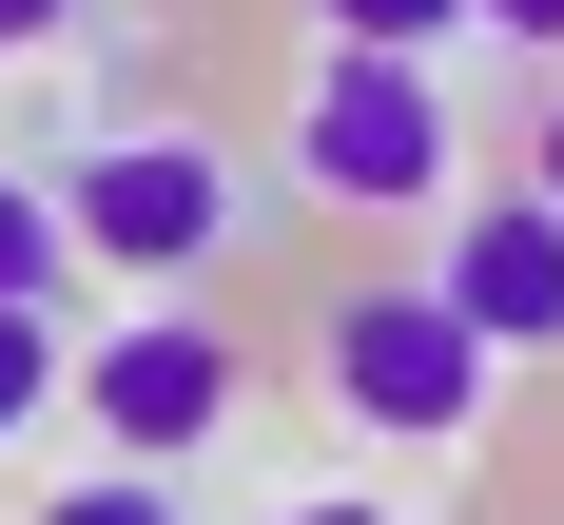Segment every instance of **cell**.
Here are the masks:
<instances>
[{"instance_id":"cell-1","label":"cell","mask_w":564,"mask_h":525,"mask_svg":"<svg viewBox=\"0 0 564 525\" xmlns=\"http://www.w3.org/2000/svg\"><path fill=\"white\" fill-rule=\"evenodd\" d=\"M487 311H467L448 273H370L332 311V408L350 428H390V448H448V428H487Z\"/></svg>"},{"instance_id":"cell-2","label":"cell","mask_w":564,"mask_h":525,"mask_svg":"<svg viewBox=\"0 0 564 525\" xmlns=\"http://www.w3.org/2000/svg\"><path fill=\"white\" fill-rule=\"evenodd\" d=\"M292 175H312L332 215H429V195H448V78L332 40L312 78H292Z\"/></svg>"},{"instance_id":"cell-3","label":"cell","mask_w":564,"mask_h":525,"mask_svg":"<svg viewBox=\"0 0 564 525\" xmlns=\"http://www.w3.org/2000/svg\"><path fill=\"white\" fill-rule=\"evenodd\" d=\"M58 215H78V253H98V273H215L253 195H234L175 117H117V136H78V156H58Z\"/></svg>"},{"instance_id":"cell-4","label":"cell","mask_w":564,"mask_h":525,"mask_svg":"<svg viewBox=\"0 0 564 525\" xmlns=\"http://www.w3.org/2000/svg\"><path fill=\"white\" fill-rule=\"evenodd\" d=\"M78 428H117V467H175L234 428V331L215 311H117L78 350Z\"/></svg>"},{"instance_id":"cell-5","label":"cell","mask_w":564,"mask_h":525,"mask_svg":"<svg viewBox=\"0 0 564 525\" xmlns=\"http://www.w3.org/2000/svg\"><path fill=\"white\" fill-rule=\"evenodd\" d=\"M448 292L487 311V350H564V195H467L448 215Z\"/></svg>"},{"instance_id":"cell-6","label":"cell","mask_w":564,"mask_h":525,"mask_svg":"<svg viewBox=\"0 0 564 525\" xmlns=\"http://www.w3.org/2000/svg\"><path fill=\"white\" fill-rule=\"evenodd\" d=\"M78 273V215H58V175H0V311H58Z\"/></svg>"},{"instance_id":"cell-7","label":"cell","mask_w":564,"mask_h":525,"mask_svg":"<svg viewBox=\"0 0 564 525\" xmlns=\"http://www.w3.org/2000/svg\"><path fill=\"white\" fill-rule=\"evenodd\" d=\"M78 390V350H58V311H0V448L40 428V408Z\"/></svg>"},{"instance_id":"cell-8","label":"cell","mask_w":564,"mask_h":525,"mask_svg":"<svg viewBox=\"0 0 564 525\" xmlns=\"http://www.w3.org/2000/svg\"><path fill=\"white\" fill-rule=\"evenodd\" d=\"M312 20H332V40H370V58H429L448 20H487V0H312Z\"/></svg>"},{"instance_id":"cell-9","label":"cell","mask_w":564,"mask_h":525,"mask_svg":"<svg viewBox=\"0 0 564 525\" xmlns=\"http://www.w3.org/2000/svg\"><path fill=\"white\" fill-rule=\"evenodd\" d=\"M40 525H175V486H156V467H98V486H58Z\"/></svg>"},{"instance_id":"cell-10","label":"cell","mask_w":564,"mask_h":525,"mask_svg":"<svg viewBox=\"0 0 564 525\" xmlns=\"http://www.w3.org/2000/svg\"><path fill=\"white\" fill-rule=\"evenodd\" d=\"M78 20H98V0H0V58H20V40H78Z\"/></svg>"},{"instance_id":"cell-11","label":"cell","mask_w":564,"mask_h":525,"mask_svg":"<svg viewBox=\"0 0 564 525\" xmlns=\"http://www.w3.org/2000/svg\"><path fill=\"white\" fill-rule=\"evenodd\" d=\"M487 40H525V58H564V0H487Z\"/></svg>"},{"instance_id":"cell-12","label":"cell","mask_w":564,"mask_h":525,"mask_svg":"<svg viewBox=\"0 0 564 525\" xmlns=\"http://www.w3.org/2000/svg\"><path fill=\"white\" fill-rule=\"evenodd\" d=\"M525 195H564V98H545V136H525Z\"/></svg>"},{"instance_id":"cell-13","label":"cell","mask_w":564,"mask_h":525,"mask_svg":"<svg viewBox=\"0 0 564 525\" xmlns=\"http://www.w3.org/2000/svg\"><path fill=\"white\" fill-rule=\"evenodd\" d=\"M273 525H390V506H350V486H312V506H273Z\"/></svg>"}]
</instances>
